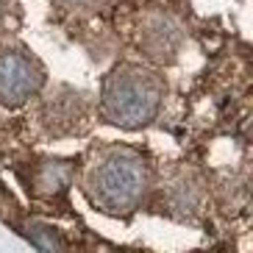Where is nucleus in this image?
Segmentation results:
<instances>
[{
    "mask_svg": "<svg viewBox=\"0 0 253 253\" xmlns=\"http://www.w3.org/2000/svg\"><path fill=\"white\" fill-rule=\"evenodd\" d=\"M73 178V164L61 159H45L34 170V192L39 198H56L70 186Z\"/></svg>",
    "mask_w": 253,
    "mask_h": 253,
    "instance_id": "nucleus-6",
    "label": "nucleus"
},
{
    "mask_svg": "<svg viewBox=\"0 0 253 253\" xmlns=\"http://www.w3.org/2000/svg\"><path fill=\"white\" fill-rule=\"evenodd\" d=\"M25 237L37 248H42V251H59V248H64V239L56 234V228H50L45 223H37V220H31L25 225Z\"/></svg>",
    "mask_w": 253,
    "mask_h": 253,
    "instance_id": "nucleus-8",
    "label": "nucleus"
},
{
    "mask_svg": "<svg viewBox=\"0 0 253 253\" xmlns=\"http://www.w3.org/2000/svg\"><path fill=\"white\" fill-rule=\"evenodd\" d=\"M42 123H45L47 134L64 136V134H78L86 126V100L81 92L75 89H61L50 92L42 103Z\"/></svg>",
    "mask_w": 253,
    "mask_h": 253,
    "instance_id": "nucleus-5",
    "label": "nucleus"
},
{
    "mask_svg": "<svg viewBox=\"0 0 253 253\" xmlns=\"http://www.w3.org/2000/svg\"><path fill=\"white\" fill-rule=\"evenodd\" d=\"M45 84V70L25 47H0V103L20 106Z\"/></svg>",
    "mask_w": 253,
    "mask_h": 253,
    "instance_id": "nucleus-3",
    "label": "nucleus"
},
{
    "mask_svg": "<svg viewBox=\"0 0 253 253\" xmlns=\"http://www.w3.org/2000/svg\"><path fill=\"white\" fill-rule=\"evenodd\" d=\"M3 23H6V3L0 0V28H3Z\"/></svg>",
    "mask_w": 253,
    "mask_h": 253,
    "instance_id": "nucleus-10",
    "label": "nucleus"
},
{
    "mask_svg": "<svg viewBox=\"0 0 253 253\" xmlns=\"http://www.w3.org/2000/svg\"><path fill=\"white\" fill-rule=\"evenodd\" d=\"M167 198H170V209H175L181 214L198 211V206H201V186L195 184V181H189L186 175H181V178H175L170 184Z\"/></svg>",
    "mask_w": 253,
    "mask_h": 253,
    "instance_id": "nucleus-7",
    "label": "nucleus"
},
{
    "mask_svg": "<svg viewBox=\"0 0 253 253\" xmlns=\"http://www.w3.org/2000/svg\"><path fill=\"white\" fill-rule=\"evenodd\" d=\"M150 189V167L134 148H103L86 170V195L106 214H131Z\"/></svg>",
    "mask_w": 253,
    "mask_h": 253,
    "instance_id": "nucleus-1",
    "label": "nucleus"
},
{
    "mask_svg": "<svg viewBox=\"0 0 253 253\" xmlns=\"http://www.w3.org/2000/svg\"><path fill=\"white\" fill-rule=\"evenodd\" d=\"M6 209V192H3V186H0V211Z\"/></svg>",
    "mask_w": 253,
    "mask_h": 253,
    "instance_id": "nucleus-11",
    "label": "nucleus"
},
{
    "mask_svg": "<svg viewBox=\"0 0 253 253\" xmlns=\"http://www.w3.org/2000/svg\"><path fill=\"white\" fill-rule=\"evenodd\" d=\"M184 45V31L178 20L164 11H150L142 17L139 25V47L153 61H172Z\"/></svg>",
    "mask_w": 253,
    "mask_h": 253,
    "instance_id": "nucleus-4",
    "label": "nucleus"
},
{
    "mask_svg": "<svg viewBox=\"0 0 253 253\" xmlns=\"http://www.w3.org/2000/svg\"><path fill=\"white\" fill-rule=\"evenodd\" d=\"M162 97L164 81L153 70H145L139 64H120L109 73L103 84L100 114L112 126L136 131L156 117Z\"/></svg>",
    "mask_w": 253,
    "mask_h": 253,
    "instance_id": "nucleus-2",
    "label": "nucleus"
},
{
    "mask_svg": "<svg viewBox=\"0 0 253 253\" xmlns=\"http://www.w3.org/2000/svg\"><path fill=\"white\" fill-rule=\"evenodd\" d=\"M61 6H70V8H81V6H92L95 0H56Z\"/></svg>",
    "mask_w": 253,
    "mask_h": 253,
    "instance_id": "nucleus-9",
    "label": "nucleus"
}]
</instances>
